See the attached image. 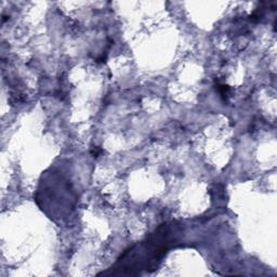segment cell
<instances>
[{
	"label": "cell",
	"instance_id": "1",
	"mask_svg": "<svg viewBox=\"0 0 277 277\" xmlns=\"http://www.w3.org/2000/svg\"><path fill=\"white\" fill-rule=\"evenodd\" d=\"M217 88H218V91H219V93L221 94V97H222V99H223V101L224 102H227V100H229V93H230L229 85H224V83H221V82H218L217 83Z\"/></svg>",
	"mask_w": 277,
	"mask_h": 277
},
{
	"label": "cell",
	"instance_id": "2",
	"mask_svg": "<svg viewBox=\"0 0 277 277\" xmlns=\"http://www.w3.org/2000/svg\"><path fill=\"white\" fill-rule=\"evenodd\" d=\"M101 153H102V150L101 148H99V147H93L92 150H91V154H92L93 157H97Z\"/></svg>",
	"mask_w": 277,
	"mask_h": 277
}]
</instances>
